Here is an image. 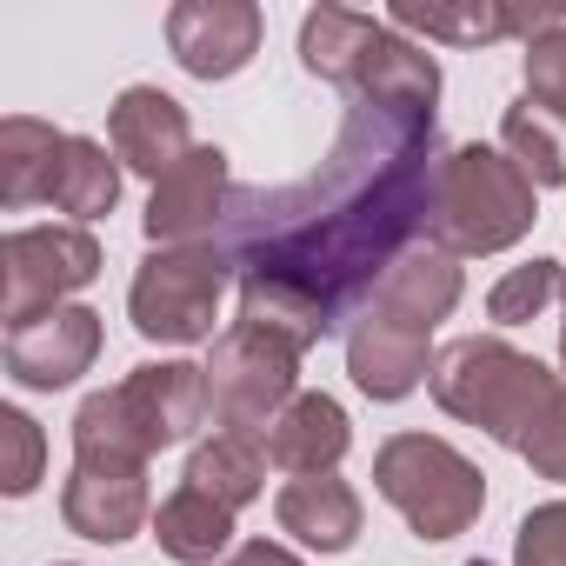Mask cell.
<instances>
[{
  "instance_id": "20",
  "label": "cell",
  "mask_w": 566,
  "mask_h": 566,
  "mask_svg": "<svg viewBox=\"0 0 566 566\" xmlns=\"http://www.w3.org/2000/svg\"><path fill=\"white\" fill-rule=\"evenodd\" d=\"M566 14H546V8H420V0H400L394 8V28H413L427 41H460V48H480V41H506V34H546L559 28Z\"/></svg>"
},
{
  "instance_id": "27",
  "label": "cell",
  "mask_w": 566,
  "mask_h": 566,
  "mask_svg": "<svg viewBox=\"0 0 566 566\" xmlns=\"http://www.w3.org/2000/svg\"><path fill=\"white\" fill-rule=\"evenodd\" d=\"M520 460H526L539 480H559V486H566V380L546 394L539 420L526 427V440H520Z\"/></svg>"
},
{
  "instance_id": "10",
  "label": "cell",
  "mask_w": 566,
  "mask_h": 566,
  "mask_svg": "<svg viewBox=\"0 0 566 566\" xmlns=\"http://www.w3.org/2000/svg\"><path fill=\"white\" fill-rule=\"evenodd\" d=\"M154 500H147V460H120V453H74V473L61 486V520L94 539V546H120L147 526Z\"/></svg>"
},
{
  "instance_id": "19",
  "label": "cell",
  "mask_w": 566,
  "mask_h": 566,
  "mask_svg": "<svg viewBox=\"0 0 566 566\" xmlns=\"http://www.w3.org/2000/svg\"><path fill=\"white\" fill-rule=\"evenodd\" d=\"M61 147H67V134L48 127V120H34V114L0 120V207H8V213L48 207V187H54Z\"/></svg>"
},
{
  "instance_id": "5",
  "label": "cell",
  "mask_w": 566,
  "mask_h": 566,
  "mask_svg": "<svg viewBox=\"0 0 566 566\" xmlns=\"http://www.w3.org/2000/svg\"><path fill=\"white\" fill-rule=\"evenodd\" d=\"M427 387H433V400H440L453 420H467V427H480V433H493L500 447L520 453V440H526V427L539 420V407H546V394L559 387V374H546L533 354H520V347H506V340L467 334V340H453V347L433 354Z\"/></svg>"
},
{
  "instance_id": "14",
  "label": "cell",
  "mask_w": 566,
  "mask_h": 566,
  "mask_svg": "<svg viewBox=\"0 0 566 566\" xmlns=\"http://www.w3.org/2000/svg\"><path fill=\"white\" fill-rule=\"evenodd\" d=\"M107 147L120 167H134L140 180H167L187 154H193V134H187V107L160 87H127L114 107H107Z\"/></svg>"
},
{
  "instance_id": "22",
  "label": "cell",
  "mask_w": 566,
  "mask_h": 566,
  "mask_svg": "<svg viewBox=\"0 0 566 566\" xmlns=\"http://www.w3.org/2000/svg\"><path fill=\"white\" fill-rule=\"evenodd\" d=\"M114 200H120V167H114V154H107L101 140H87V134H67L61 167H54V187H48V207L74 213V227H81V220L114 213Z\"/></svg>"
},
{
  "instance_id": "16",
  "label": "cell",
  "mask_w": 566,
  "mask_h": 566,
  "mask_svg": "<svg viewBox=\"0 0 566 566\" xmlns=\"http://www.w3.org/2000/svg\"><path fill=\"white\" fill-rule=\"evenodd\" d=\"M367 307L387 314V321H400V327L433 334V327L460 307V260L440 253V247H407V253L394 260V273L374 287ZM367 307H360V314H367Z\"/></svg>"
},
{
  "instance_id": "2",
  "label": "cell",
  "mask_w": 566,
  "mask_h": 566,
  "mask_svg": "<svg viewBox=\"0 0 566 566\" xmlns=\"http://www.w3.org/2000/svg\"><path fill=\"white\" fill-rule=\"evenodd\" d=\"M301 61H307V74H321L347 101L407 107V114H433V101H440L433 54L407 48L387 21L354 14V8H314L301 21Z\"/></svg>"
},
{
  "instance_id": "29",
  "label": "cell",
  "mask_w": 566,
  "mask_h": 566,
  "mask_svg": "<svg viewBox=\"0 0 566 566\" xmlns=\"http://www.w3.org/2000/svg\"><path fill=\"white\" fill-rule=\"evenodd\" d=\"M513 566H566V500L533 506L513 539Z\"/></svg>"
},
{
  "instance_id": "24",
  "label": "cell",
  "mask_w": 566,
  "mask_h": 566,
  "mask_svg": "<svg viewBox=\"0 0 566 566\" xmlns=\"http://www.w3.org/2000/svg\"><path fill=\"white\" fill-rule=\"evenodd\" d=\"M506 160L533 180V187H566V120L546 114L539 101H513L500 120Z\"/></svg>"
},
{
  "instance_id": "6",
  "label": "cell",
  "mask_w": 566,
  "mask_h": 566,
  "mask_svg": "<svg viewBox=\"0 0 566 566\" xmlns=\"http://www.w3.org/2000/svg\"><path fill=\"white\" fill-rule=\"evenodd\" d=\"M374 486L387 493V506H400V520L420 539H453L486 506V473L433 433H394L374 453Z\"/></svg>"
},
{
  "instance_id": "15",
  "label": "cell",
  "mask_w": 566,
  "mask_h": 566,
  "mask_svg": "<svg viewBox=\"0 0 566 566\" xmlns=\"http://www.w3.org/2000/svg\"><path fill=\"white\" fill-rule=\"evenodd\" d=\"M427 340H433V334L400 327V321H387V314L367 307V314L347 327V374H354V387L374 394V400H407V394L433 374Z\"/></svg>"
},
{
  "instance_id": "26",
  "label": "cell",
  "mask_w": 566,
  "mask_h": 566,
  "mask_svg": "<svg viewBox=\"0 0 566 566\" xmlns=\"http://www.w3.org/2000/svg\"><path fill=\"white\" fill-rule=\"evenodd\" d=\"M41 467H48L41 427H34L21 407H0V493H8V500H28V493L41 486Z\"/></svg>"
},
{
  "instance_id": "23",
  "label": "cell",
  "mask_w": 566,
  "mask_h": 566,
  "mask_svg": "<svg viewBox=\"0 0 566 566\" xmlns=\"http://www.w3.org/2000/svg\"><path fill=\"white\" fill-rule=\"evenodd\" d=\"M260 480H266V447L253 440V433H213V440H200L193 447V460H187V486H200V493H213L220 506H247V500H260Z\"/></svg>"
},
{
  "instance_id": "17",
  "label": "cell",
  "mask_w": 566,
  "mask_h": 566,
  "mask_svg": "<svg viewBox=\"0 0 566 566\" xmlns=\"http://www.w3.org/2000/svg\"><path fill=\"white\" fill-rule=\"evenodd\" d=\"M347 413H340V400H327V394H294L287 407H280V420L260 433V447H266V460L280 467V473H294V480H307V473H334L340 467V453H347Z\"/></svg>"
},
{
  "instance_id": "30",
  "label": "cell",
  "mask_w": 566,
  "mask_h": 566,
  "mask_svg": "<svg viewBox=\"0 0 566 566\" xmlns=\"http://www.w3.org/2000/svg\"><path fill=\"white\" fill-rule=\"evenodd\" d=\"M220 566H301L287 546H273V539H247V546H233Z\"/></svg>"
},
{
  "instance_id": "21",
  "label": "cell",
  "mask_w": 566,
  "mask_h": 566,
  "mask_svg": "<svg viewBox=\"0 0 566 566\" xmlns=\"http://www.w3.org/2000/svg\"><path fill=\"white\" fill-rule=\"evenodd\" d=\"M154 539H160V553L180 559V566H220V553L233 546V506H220V500L200 493V486H180V493L160 500Z\"/></svg>"
},
{
  "instance_id": "18",
  "label": "cell",
  "mask_w": 566,
  "mask_h": 566,
  "mask_svg": "<svg viewBox=\"0 0 566 566\" xmlns=\"http://www.w3.org/2000/svg\"><path fill=\"white\" fill-rule=\"evenodd\" d=\"M273 520H280V533L307 539L314 553H347L360 539V493L340 473H307V480L280 486Z\"/></svg>"
},
{
  "instance_id": "9",
  "label": "cell",
  "mask_w": 566,
  "mask_h": 566,
  "mask_svg": "<svg viewBox=\"0 0 566 566\" xmlns=\"http://www.w3.org/2000/svg\"><path fill=\"white\" fill-rule=\"evenodd\" d=\"M101 273V240L87 227H14L0 240V321L21 327L34 314H54L67 307L74 287Z\"/></svg>"
},
{
  "instance_id": "13",
  "label": "cell",
  "mask_w": 566,
  "mask_h": 566,
  "mask_svg": "<svg viewBox=\"0 0 566 566\" xmlns=\"http://www.w3.org/2000/svg\"><path fill=\"white\" fill-rule=\"evenodd\" d=\"M94 354H101V314L94 307H54V314L8 327V374L28 394L74 387L94 367Z\"/></svg>"
},
{
  "instance_id": "11",
  "label": "cell",
  "mask_w": 566,
  "mask_h": 566,
  "mask_svg": "<svg viewBox=\"0 0 566 566\" xmlns=\"http://www.w3.org/2000/svg\"><path fill=\"white\" fill-rule=\"evenodd\" d=\"M233 207V180H227V154L220 147H193L147 200V240L154 247H207L227 227Z\"/></svg>"
},
{
  "instance_id": "12",
  "label": "cell",
  "mask_w": 566,
  "mask_h": 566,
  "mask_svg": "<svg viewBox=\"0 0 566 566\" xmlns=\"http://www.w3.org/2000/svg\"><path fill=\"white\" fill-rule=\"evenodd\" d=\"M260 8L253 0H180L167 14V48L193 81H227L260 54Z\"/></svg>"
},
{
  "instance_id": "31",
  "label": "cell",
  "mask_w": 566,
  "mask_h": 566,
  "mask_svg": "<svg viewBox=\"0 0 566 566\" xmlns=\"http://www.w3.org/2000/svg\"><path fill=\"white\" fill-rule=\"evenodd\" d=\"M559 301H566V287H559ZM559 360H566V321H559Z\"/></svg>"
},
{
  "instance_id": "28",
  "label": "cell",
  "mask_w": 566,
  "mask_h": 566,
  "mask_svg": "<svg viewBox=\"0 0 566 566\" xmlns=\"http://www.w3.org/2000/svg\"><path fill=\"white\" fill-rule=\"evenodd\" d=\"M526 101L566 120V21L526 41Z\"/></svg>"
},
{
  "instance_id": "7",
  "label": "cell",
  "mask_w": 566,
  "mask_h": 566,
  "mask_svg": "<svg viewBox=\"0 0 566 566\" xmlns=\"http://www.w3.org/2000/svg\"><path fill=\"white\" fill-rule=\"evenodd\" d=\"M227 280H233V260L213 240L207 247H154L134 273V287H127L134 334L160 340V347L213 340V314H220Z\"/></svg>"
},
{
  "instance_id": "25",
  "label": "cell",
  "mask_w": 566,
  "mask_h": 566,
  "mask_svg": "<svg viewBox=\"0 0 566 566\" xmlns=\"http://www.w3.org/2000/svg\"><path fill=\"white\" fill-rule=\"evenodd\" d=\"M566 287V273H559V260H526V266H513V273H500L493 280V294H486V321L493 327H526L533 314H546V301Z\"/></svg>"
},
{
  "instance_id": "3",
  "label": "cell",
  "mask_w": 566,
  "mask_h": 566,
  "mask_svg": "<svg viewBox=\"0 0 566 566\" xmlns=\"http://www.w3.org/2000/svg\"><path fill=\"white\" fill-rule=\"evenodd\" d=\"M207 367L160 360L134 367L120 387H101L74 413V453H120V460H154L160 447H180L207 420Z\"/></svg>"
},
{
  "instance_id": "8",
  "label": "cell",
  "mask_w": 566,
  "mask_h": 566,
  "mask_svg": "<svg viewBox=\"0 0 566 566\" xmlns=\"http://www.w3.org/2000/svg\"><path fill=\"white\" fill-rule=\"evenodd\" d=\"M294 380H301V354L287 340L233 321L213 340V360H207V407H213L220 433H253L260 440L280 420V407L294 400Z\"/></svg>"
},
{
  "instance_id": "4",
  "label": "cell",
  "mask_w": 566,
  "mask_h": 566,
  "mask_svg": "<svg viewBox=\"0 0 566 566\" xmlns=\"http://www.w3.org/2000/svg\"><path fill=\"white\" fill-rule=\"evenodd\" d=\"M533 180L493 154V147H453L433 167V200H427V247L440 253H500L533 227Z\"/></svg>"
},
{
  "instance_id": "1",
  "label": "cell",
  "mask_w": 566,
  "mask_h": 566,
  "mask_svg": "<svg viewBox=\"0 0 566 566\" xmlns=\"http://www.w3.org/2000/svg\"><path fill=\"white\" fill-rule=\"evenodd\" d=\"M433 167V114L347 101V120L307 180L233 187L213 247L240 273V321L294 354L360 321L407 240L427 227Z\"/></svg>"
}]
</instances>
